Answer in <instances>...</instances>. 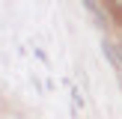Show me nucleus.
<instances>
[{
	"instance_id": "f257e3e1",
	"label": "nucleus",
	"mask_w": 122,
	"mask_h": 119,
	"mask_svg": "<svg viewBox=\"0 0 122 119\" xmlns=\"http://www.w3.org/2000/svg\"><path fill=\"white\" fill-rule=\"evenodd\" d=\"M113 9H122V0H113Z\"/></svg>"
}]
</instances>
